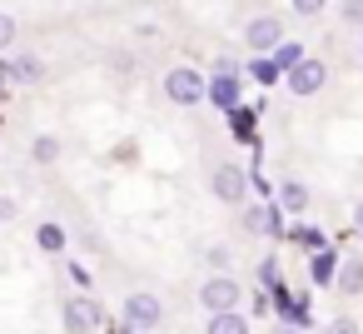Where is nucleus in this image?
<instances>
[{
    "instance_id": "obj_1",
    "label": "nucleus",
    "mask_w": 363,
    "mask_h": 334,
    "mask_svg": "<svg viewBox=\"0 0 363 334\" xmlns=\"http://www.w3.org/2000/svg\"><path fill=\"white\" fill-rule=\"evenodd\" d=\"M164 95H169L174 105H199V100L209 95V85L199 80V70L179 65V70H169V75H164Z\"/></svg>"
},
{
    "instance_id": "obj_2",
    "label": "nucleus",
    "mask_w": 363,
    "mask_h": 334,
    "mask_svg": "<svg viewBox=\"0 0 363 334\" xmlns=\"http://www.w3.org/2000/svg\"><path fill=\"white\" fill-rule=\"evenodd\" d=\"M239 294H244L239 279H224V274H219V279H209V284L199 289V304H204L209 314H234V309H239Z\"/></svg>"
},
{
    "instance_id": "obj_3",
    "label": "nucleus",
    "mask_w": 363,
    "mask_h": 334,
    "mask_svg": "<svg viewBox=\"0 0 363 334\" xmlns=\"http://www.w3.org/2000/svg\"><path fill=\"white\" fill-rule=\"evenodd\" d=\"M65 329H70V334H90V329H100V304H95L90 294H75V299L65 304Z\"/></svg>"
},
{
    "instance_id": "obj_4",
    "label": "nucleus",
    "mask_w": 363,
    "mask_h": 334,
    "mask_svg": "<svg viewBox=\"0 0 363 334\" xmlns=\"http://www.w3.org/2000/svg\"><path fill=\"white\" fill-rule=\"evenodd\" d=\"M244 41H249V50H279V45H284V26H279V16H259V21H249Z\"/></svg>"
},
{
    "instance_id": "obj_5",
    "label": "nucleus",
    "mask_w": 363,
    "mask_h": 334,
    "mask_svg": "<svg viewBox=\"0 0 363 334\" xmlns=\"http://www.w3.org/2000/svg\"><path fill=\"white\" fill-rule=\"evenodd\" d=\"M125 319H130L135 329H155V324L164 319V309H160L155 294H130V299H125Z\"/></svg>"
},
{
    "instance_id": "obj_6",
    "label": "nucleus",
    "mask_w": 363,
    "mask_h": 334,
    "mask_svg": "<svg viewBox=\"0 0 363 334\" xmlns=\"http://www.w3.org/2000/svg\"><path fill=\"white\" fill-rule=\"evenodd\" d=\"M323 80H328V65H323V60H303V65L289 75V90H294V95H318Z\"/></svg>"
},
{
    "instance_id": "obj_7",
    "label": "nucleus",
    "mask_w": 363,
    "mask_h": 334,
    "mask_svg": "<svg viewBox=\"0 0 363 334\" xmlns=\"http://www.w3.org/2000/svg\"><path fill=\"white\" fill-rule=\"evenodd\" d=\"M244 190H249V180H244V170H239V165H219V170H214V195H219V200L239 205V200H244Z\"/></svg>"
},
{
    "instance_id": "obj_8",
    "label": "nucleus",
    "mask_w": 363,
    "mask_h": 334,
    "mask_svg": "<svg viewBox=\"0 0 363 334\" xmlns=\"http://www.w3.org/2000/svg\"><path fill=\"white\" fill-rule=\"evenodd\" d=\"M209 100L234 115V110H239V80H234V75H214V80H209Z\"/></svg>"
},
{
    "instance_id": "obj_9",
    "label": "nucleus",
    "mask_w": 363,
    "mask_h": 334,
    "mask_svg": "<svg viewBox=\"0 0 363 334\" xmlns=\"http://www.w3.org/2000/svg\"><path fill=\"white\" fill-rule=\"evenodd\" d=\"M244 225H249V230H259V235H279V230H284L279 210H264V205H259V210H249V215H244Z\"/></svg>"
},
{
    "instance_id": "obj_10",
    "label": "nucleus",
    "mask_w": 363,
    "mask_h": 334,
    "mask_svg": "<svg viewBox=\"0 0 363 334\" xmlns=\"http://www.w3.org/2000/svg\"><path fill=\"white\" fill-rule=\"evenodd\" d=\"M209 334H249V319L234 309V314H214L209 319Z\"/></svg>"
},
{
    "instance_id": "obj_11",
    "label": "nucleus",
    "mask_w": 363,
    "mask_h": 334,
    "mask_svg": "<svg viewBox=\"0 0 363 334\" xmlns=\"http://www.w3.org/2000/svg\"><path fill=\"white\" fill-rule=\"evenodd\" d=\"M303 60H308V55H303V50H298V45H279V50H274V60H269V65H274V70H289V75H294V70H298V65H303Z\"/></svg>"
},
{
    "instance_id": "obj_12",
    "label": "nucleus",
    "mask_w": 363,
    "mask_h": 334,
    "mask_svg": "<svg viewBox=\"0 0 363 334\" xmlns=\"http://www.w3.org/2000/svg\"><path fill=\"white\" fill-rule=\"evenodd\" d=\"M338 289H343V294H358V289H363V264H358V259H353V264H343Z\"/></svg>"
},
{
    "instance_id": "obj_13",
    "label": "nucleus",
    "mask_w": 363,
    "mask_h": 334,
    "mask_svg": "<svg viewBox=\"0 0 363 334\" xmlns=\"http://www.w3.org/2000/svg\"><path fill=\"white\" fill-rule=\"evenodd\" d=\"M30 155H35V160H40V165H50V160H55V155H60V140H55V135H40V140H35V145H30Z\"/></svg>"
},
{
    "instance_id": "obj_14",
    "label": "nucleus",
    "mask_w": 363,
    "mask_h": 334,
    "mask_svg": "<svg viewBox=\"0 0 363 334\" xmlns=\"http://www.w3.org/2000/svg\"><path fill=\"white\" fill-rule=\"evenodd\" d=\"M308 274H313V284H323V279L333 274V254H328V249H318V254L308 259Z\"/></svg>"
},
{
    "instance_id": "obj_15",
    "label": "nucleus",
    "mask_w": 363,
    "mask_h": 334,
    "mask_svg": "<svg viewBox=\"0 0 363 334\" xmlns=\"http://www.w3.org/2000/svg\"><path fill=\"white\" fill-rule=\"evenodd\" d=\"M279 200H284V205H289V210H303V205H308V190H303V185H294V180H289V185H284V190H279Z\"/></svg>"
},
{
    "instance_id": "obj_16",
    "label": "nucleus",
    "mask_w": 363,
    "mask_h": 334,
    "mask_svg": "<svg viewBox=\"0 0 363 334\" xmlns=\"http://www.w3.org/2000/svg\"><path fill=\"white\" fill-rule=\"evenodd\" d=\"M35 239H40V249H60V244H65L60 225H40V230H35Z\"/></svg>"
},
{
    "instance_id": "obj_17",
    "label": "nucleus",
    "mask_w": 363,
    "mask_h": 334,
    "mask_svg": "<svg viewBox=\"0 0 363 334\" xmlns=\"http://www.w3.org/2000/svg\"><path fill=\"white\" fill-rule=\"evenodd\" d=\"M343 21L348 26H363V0H343Z\"/></svg>"
},
{
    "instance_id": "obj_18",
    "label": "nucleus",
    "mask_w": 363,
    "mask_h": 334,
    "mask_svg": "<svg viewBox=\"0 0 363 334\" xmlns=\"http://www.w3.org/2000/svg\"><path fill=\"white\" fill-rule=\"evenodd\" d=\"M11 41H16V21H11V16H0V50H6Z\"/></svg>"
},
{
    "instance_id": "obj_19",
    "label": "nucleus",
    "mask_w": 363,
    "mask_h": 334,
    "mask_svg": "<svg viewBox=\"0 0 363 334\" xmlns=\"http://www.w3.org/2000/svg\"><path fill=\"white\" fill-rule=\"evenodd\" d=\"M294 11H298V16H318V11H323V0H294Z\"/></svg>"
},
{
    "instance_id": "obj_20",
    "label": "nucleus",
    "mask_w": 363,
    "mask_h": 334,
    "mask_svg": "<svg viewBox=\"0 0 363 334\" xmlns=\"http://www.w3.org/2000/svg\"><path fill=\"white\" fill-rule=\"evenodd\" d=\"M16 75H21V80H35V75H40V65H35V60H21V65H16Z\"/></svg>"
},
{
    "instance_id": "obj_21",
    "label": "nucleus",
    "mask_w": 363,
    "mask_h": 334,
    "mask_svg": "<svg viewBox=\"0 0 363 334\" xmlns=\"http://www.w3.org/2000/svg\"><path fill=\"white\" fill-rule=\"evenodd\" d=\"M328 334H358V324H353V319H333Z\"/></svg>"
},
{
    "instance_id": "obj_22",
    "label": "nucleus",
    "mask_w": 363,
    "mask_h": 334,
    "mask_svg": "<svg viewBox=\"0 0 363 334\" xmlns=\"http://www.w3.org/2000/svg\"><path fill=\"white\" fill-rule=\"evenodd\" d=\"M249 125H254V120H249L244 110H234V135H249Z\"/></svg>"
},
{
    "instance_id": "obj_23",
    "label": "nucleus",
    "mask_w": 363,
    "mask_h": 334,
    "mask_svg": "<svg viewBox=\"0 0 363 334\" xmlns=\"http://www.w3.org/2000/svg\"><path fill=\"white\" fill-rule=\"evenodd\" d=\"M16 215V200H6V195H0V220H11Z\"/></svg>"
},
{
    "instance_id": "obj_24",
    "label": "nucleus",
    "mask_w": 363,
    "mask_h": 334,
    "mask_svg": "<svg viewBox=\"0 0 363 334\" xmlns=\"http://www.w3.org/2000/svg\"><path fill=\"white\" fill-rule=\"evenodd\" d=\"M358 230H363V205H358Z\"/></svg>"
},
{
    "instance_id": "obj_25",
    "label": "nucleus",
    "mask_w": 363,
    "mask_h": 334,
    "mask_svg": "<svg viewBox=\"0 0 363 334\" xmlns=\"http://www.w3.org/2000/svg\"><path fill=\"white\" fill-rule=\"evenodd\" d=\"M358 55H363V50H358Z\"/></svg>"
}]
</instances>
